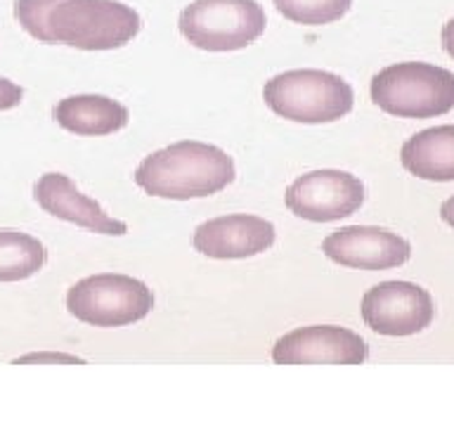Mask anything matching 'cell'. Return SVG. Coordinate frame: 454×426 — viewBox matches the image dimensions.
<instances>
[{
    "label": "cell",
    "mask_w": 454,
    "mask_h": 426,
    "mask_svg": "<svg viewBox=\"0 0 454 426\" xmlns=\"http://www.w3.org/2000/svg\"><path fill=\"white\" fill-rule=\"evenodd\" d=\"M442 48L450 57H454V20H450L442 27Z\"/></svg>",
    "instance_id": "ac0fdd59"
},
{
    "label": "cell",
    "mask_w": 454,
    "mask_h": 426,
    "mask_svg": "<svg viewBox=\"0 0 454 426\" xmlns=\"http://www.w3.org/2000/svg\"><path fill=\"white\" fill-rule=\"evenodd\" d=\"M322 251L339 265L353 270H390L410 261V241L386 227H340L322 241Z\"/></svg>",
    "instance_id": "30bf717a"
},
{
    "label": "cell",
    "mask_w": 454,
    "mask_h": 426,
    "mask_svg": "<svg viewBox=\"0 0 454 426\" xmlns=\"http://www.w3.org/2000/svg\"><path fill=\"white\" fill-rule=\"evenodd\" d=\"M440 218L445 220L450 227H454V197H450L445 204L440 206Z\"/></svg>",
    "instance_id": "d6986e66"
},
{
    "label": "cell",
    "mask_w": 454,
    "mask_h": 426,
    "mask_svg": "<svg viewBox=\"0 0 454 426\" xmlns=\"http://www.w3.org/2000/svg\"><path fill=\"white\" fill-rule=\"evenodd\" d=\"M284 204L298 218L332 223L353 216L364 204V185L346 170H312L286 187Z\"/></svg>",
    "instance_id": "52a82bcc"
},
{
    "label": "cell",
    "mask_w": 454,
    "mask_h": 426,
    "mask_svg": "<svg viewBox=\"0 0 454 426\" xmlns=\"http://www.w3.org/2000/svg\"><path fill=\"white\" fill-rule=\"evenodd\" d=\"M362 320L381 336H411L431 327L435 305L431 294L411 282H381L362 296Z\"/></svg>",
    "instance_id": "ba28073f"
},
{
    "label": "cell",
    "mask_w": 454,
    "mask_h": 426,
    "mask_svg": "<svg viewBox=\"0 0 454 426\" xmlns=\"http://www.w3.org/2000/svg\"><path fill=\"white\" fill-rule=\"evenodd\" d=\"M232 156L208 142L183 140L152 152L135 170V183L149 197L187 199L211 197L234 183Z\"/></svg>",
    "instance_id": "7a4b0ae2"
},
{
    "label": "cell",
    "mask_w": 454,
    "mask_h": 426,
    "mask_svg": "<svg viewBox=\"0 0 454 426\" xmlns=\"http://www.w3.org/2000/svg\"><path fill=\"white\" fill-rule=\"evenodd\" d=\"M372 99L400 119H433L454 109V74L426 62L390 64L372 78Z\"/></svg>",
    "instance_id": "3957f363"
},
{
    "label": "cell",
    "mask_w": 454,
    "mask_h": 426,
    "mask_svg": "<svg viewBox=\"0 0 454 426\" xmlns=\"http://www.w3.org/2000/svg\"><path fill=\"white\" fill-rule=\"evenodd\" d=\"M275 365H362L367 343L360 334L336 325H308L286 332L272 346Z\"/></svg>",
    "instance_id": "9c48e42d"
},
{
    "label": "cell",
    "mask_w": 454,
    "mask_h": 426,
    "mask_svg": "<svg viewBox=\"0 0 454 426\" xmlns=\"http://www.w3.org/2000/svg\"><path fill=\"white\" fill-rule=\"evenodd\" d=\"M45 265V247L20 230H0V282H20Z\"/></svg>",
    "instance_id": "9a60e30c"
},
{
    "label": "cell",
    "mask_w": 454,
    "mask_h": 426,
    "mask_svg": "<svg viewBox=\"0 0 454 426\" xmlns=\"http://www.w3.org/2000/svg\"><path fill=\"white\" fill-rule=\"evenodd\" d=\"M154 308L147 284L130 275L102 272L78 280L67 294V311L90 327H128L140 322Z\"/></svg>",
    "instance_id": "5b68a950"
},
{
    "label": "cell",
    "mask_w": 454,
    "mask_h": 426,
    "mask_svg": "<svg viewBox=\"0 0 454 426\" xmlns=\"http://www.w3.org/2000/svg\"><path fill=\"white\" fill-rule=\"evenodd\" d=\"M21 98H24L21 85L12 83V81H7V78H0V112L17 106L21 102Z\"/></svg>",
    "instance_id": "e0dca14e"
},
{
    "label": "cell",
    "mask_w": 454,
    "mask_h": 426,
    "mask_svg": "<svg viewBox=\"0 0 454 426\" xmlns=\"http://www.w3.org/2000/svg\"><path fill=\"white\" fill-rule=\"evenodd\" d=\"M277 240L275 225L251 213H230L201 223L194 230L192 244L199 254L220 261L251 258L268 251Z\"/></svg>",
    "instance_id": "8fae6325"
},
{
    "label": "cell",
    "mask_w": 454,
    "mask_h": 426,
    "mask_svg": "<svg viewBox=\"0 0 454 426\" xmlns=\"http://www.w3.org/2000/svg\"><path fill=\"white\" fill-rule=\"evenodd\" d=\"M14 17L41 43L116 50L140 34L142 20L119 0H17Z\"/></svg>",
    "instance_id": "6da1fadb"
},
{
    "label": "cell",
    "mask_w": 454,
    "mask_h": 426,
    "mask_svg": "<svg viewBox=\"0 0 454 426\" xmlns=\"http://www.w3.org/2000/svg\"><path fill=\"white\" fill-rule=\"evenodd\" d=\"M262 99L277 116L296 123H332L355 105L350 83L322 69H294L270 78Z\"/></svg>",
    "instance_id": "277c9868"
},
{
    "label": "cell",
    "mask_w": 454,
    "mask_h": 426,
    "mask_svg": "<svg viewBox=\"0 0 454 426\" xmlns=\"http://www.w3.org/2000/svg\"><path fill=\"white\" fill-rule=\"evenodd\" d=\"M265 12L255 0H194L180 14V31L199 50L232 52L265 31Z\"/></svg>",
    "instance_id": "8992f818"
},
{
    "label": "cell",
    "mask_w": 454,
    "mask_h": 426,
    "mask_svg": "<svg viewBox=\"0 0 454 426\" xmlns=\"http://www.w3.org/2000/svg\"><path fill=\"white\" fill-rule=\"evenodd\" d=\"M400 162L411 176L433 183L454 180V126L426 128L403 145Z\"/></svg>",
    "instance_id": "4fadbf2b"
},
{
    "label": "cell",
    "mask_w": 454,
    "mask_h": 426,
    "mask_svg": "<svg viewBox=\"0 0 454 426\" xmlns=\"http://www.w3.org/2000/svg\"><path fill=\"white\" fill-rule=\"evenodd\" d=\"M55 121L74 135H112L128 123V109L105 95H71L55 105Z\"/></svg>",
    "instance_id": "5bb4252c"
},
{
    "label": "cell",
    "mask_w": 454,
    "mask_h": 426,
    "mask_svg": "<svg viewBox=\"0 0 454 426\" xmlns=\"http://www.w3.org/2000/svg\"><path fill=\"white\" fill-rule=\"evenodd\" d=\"M279 14L294 24L325 27L346 17L353 0H272Z\"/></svg>",
    "instance_id": "2e32d148"
},
{
    "label": "cell",
    "mask_w": 454,
    "mask_h": 426,
    "mask_svg": "<svg viewBox=\"0 0 454 426\" xmlns=\"http://www.w3.org/2000/svg\"><path fill=\"white\" fill-rule=\"evenodd\" d=\"M34 197L43 211L78 227H85L90 233L112 234V237L128 233L123 220L112 218L95 199L81 194L74 180L64 173H45L38 178V183L34 185Z\"/></svg>",
    "instance_id": "7c38bea8"
}]
</instances>
